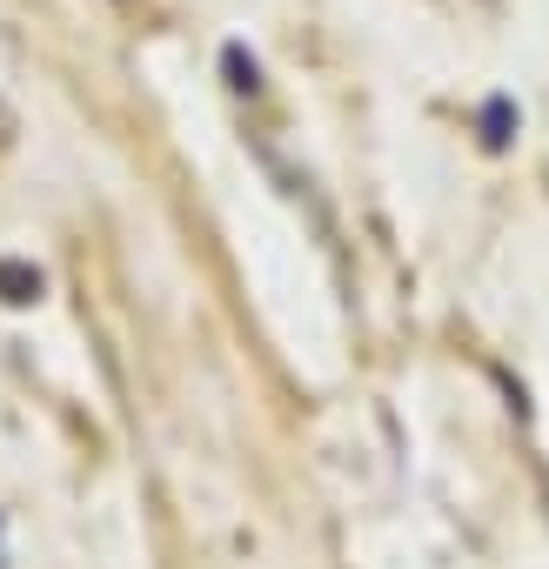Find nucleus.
I'll list each match as a JSON object with an SVG mask.
<instances>
[{"instance_id": "nucleus-1", "label": "nucleus", "mask_w": 549, "mask_h": 569, "mask_svg": "<svg viewBox=\"0 0 549 569\" xmlns=\"http://www.w3.org/2000/svg\"><path fill=\"white\" fill-rule=\"evenodd\" d=\"M516 128H522V108H516L509 94H489V101H482V148L502 154V148L516 141Z\"/></svg>"}, {"instance_id": "nucleus-2", "label": "nucleus", "mask_w": 549, "mask_h": 569, "mask_svg": "<svg viewBox=\"0 0 549 569\" xmlns=\"http://www.w3.org/2000/svg\"><path fill=\"white\" fill-rule=\"evenodd\" d=\"M0 302H8V309L41 302V268H28V261H0Z\"/></svg>"}, {"instance_id": "nucleus-3", "label": "nucleus", "mask_w": 549, "mask_h": 569, "mask_svg": "<svg viewBox=\"0 0 549 569\" xmlns=\"http://www.w3.org/2000/svg\"><path fill=\"white\" fill-rule=\"evenodd\" d=\"M221 61H228V74H234V81H228L234 94H261V68H254V54H241V41H228Z\"/></svg>"}]
</instances>
